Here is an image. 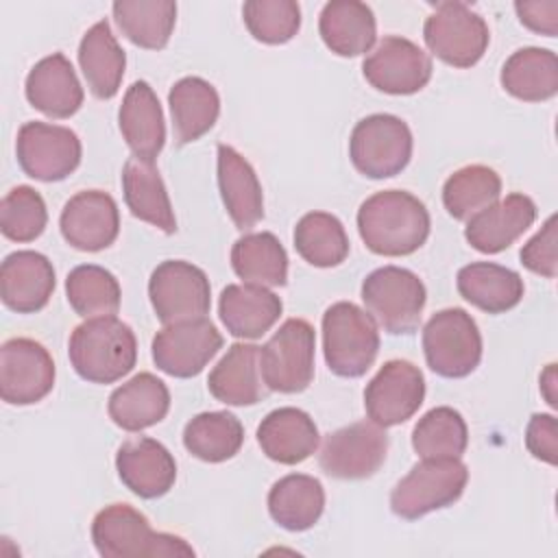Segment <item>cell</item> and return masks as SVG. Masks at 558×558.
Instances as JSON below:
<instances>
[{"instance_id":"6da1fadb","label":"cell","mask_w":558,"mask_h":558,"mask_svg":"<svg viewBox=\"0 0 558 558\" xmlns=\"http://www.w3.org/2000/svg\"><path fill=\"white\" fill-rule=\"evenodd\" d=\"M429 211L405 190H381L357 209V231L368 251L403 257L418 251L429 235Z\"/></svg>"},{"instance_id":"7a4b0ae2","label":"cell","mask_w":558,"mask_h":558,"mask_svg":"<svg viewBox=\"0 0 558 558\" xmlns=\"http://www.w3.org/2000/svg\"><path fill=\"white\" fill-rule=\"evenodd\" d=\"M68 355L78 377L92 384H113L133 371L137 340L133 329L116 316L87 318L74 327Z\"/></svg>"},{"instance_id":"3957f363","label":"cell","mask_w":558,"mask_h":558,"mask_svg":"<svg viewBox=\"0 0 558 558\" xmlns=\"http://www.w3.org/2000/svg\"><path fill=\"white\" fill-rule=\"evenodd\" d=\"M92 541L105 558L194 556L181 536L155 532L148 519L129 504H111L92 521Z\"/></svg>"},{"instance_id":"277c9868","label":"cell","mask_w":558,"mask_h":558,"mask_svg":"<svg viewBox=\"0 0 558 558\" xmlns=\"http://www.w3.org/2000/svg\"><path fill=\"white\" fill-rule=\"evenodd\" d=\"M323 353L338 377H362L379 353V331L373 316L351 301H338L323 314Z\"/></svg>"},{"instance_id":"5b68a950","label":"cell","mask_w":558,"mask_h":558,"mask_svg":"<svg viewBox=\"0 0 558 558\" xmlns=\"http://www.w3.org/2000/svg\"><path fill=\"white\" fill-rule=\"evenodd\" d=\"M469 482V469L460 458H423L399 480L390 493V508L405 521L456 504Z\"/></svg>"},{"instance_id":"8992f818","label":"cell","mask_w":558,"mask_h":558,"mask_svg":"<svg viewBox=\"0 0 558 558\" xmlns=\"http://www.w3.org/2000/svg\"><path fill=\"white\" fill-rule=\"evenodd\" d=\"M362 301L373 320L392 336L412 333L421 323L427 292L418 275L401 266H381L364 277Z\"/></svg>"},{"instance_id":"52a82bcc","label":"cell","mask_w":558,"mask_h":558,"mask_svg":"<svg viewBox=\"0 0 558 558\" xmlns=\"http://www.w3.org/2000/svg\"><path fill=\"white\" fill-rule=\"evenodd\" d=\"M423 353L427 366L447 379L471 375L482 360V333L462 307L436 312L423 327Z\"/></svg>"},{"instance_id":"ba28073f","label":"cell","mask_w":558,"mask_h":558,"mask_svg":"<svg viewBox=\"0 0 558 558\" xmlns=\"http://www.w3.org/2000/svg\"><path fill=\"white\" fill-rule=\"evenodd\" d=\"M349 157L353 168L368 179L395 177L412 159V131L399 116H366L351 131Z\"/></svg>"},{"instance_id":"9c48e42d","label":"cell","mask_w":558,"mask_h":558,"mask_svg":"<svg viewBox=\"0 0 558 558\" xmlns=\"http://www.w3.org/2000/svg\"><path fill=\"white\" fill-rule=\"evenodd\" d=\"M314 327L305 318H288L259 347V368L268 390L303 392L314 379Z\"/></svg>"},{"instance_id":"30bf717a","label":"cell","mask_w":558,"mask_h":558,"mask_svg":"<svg viewBox=\"0 0 558 558\" xmlns=\"http://www.w3.org/2000/svg\"><path fill=\"white\" fill-rule=\"evenodd\" d=\"M423 39L432 54L453 68L475 65L490 41L484 17L464 2H438L423 24Z\"/></svg>"},{"instance_id":"8fae6325","label":"cell","mask_w":558,"mask_h":558,"mask_svg":"<svg viewBox=\"0 0 558 558\" xmlns=\"http://www.w3.org/2000/svg\"><path fill=\"white\" fill-rule=\"evenodd\" d=\"M81 153V140L68 126L33 120L17 131V163L31 179L44 183L63 181L78 168Z\"/></svg>"},{"instance_id":"7c38bea8","label":"cell","mask_w":558,"mask_h":558,"mask_svg":"<svg viewBox=\"0 0 558 558\" xmlns=\"http://www.w3.org/2000/svg\"><path fill=\"white\" fill-rule=\"evenodd\" d=\"M148 296L155 316L163 325L203 318L211 307L207 275L183 259H166L153 270Z\"/></svg>"},{"instance_id":"4fadbf2b","label":"cell","mask_w":558,"mask_h":558,"mask_svg":"<svg viewBox=\"0 0 558 558\" xmlns=\"http://www.w3.org/2000/svg\"><path fill=\"white\" fill-rule=\"evenodd\" d=\"M386 453V427L373 421H355L327 434L318 453V464L336 480H366L379 471Z\"/></svg>"},{"instance_id":"5bb4252c","label":"cell","mask_w":558,"mask_h":558,"mask_svg":"<svg viewBox=\"0 0 558 558\" xmlns=\"http://www.w3.org/2000/svg\"><path fill=\"white\" fill-rule=\"evenodd\" d=\"M222 336L209 318L170 323L153 338L150 353L159 371L187 379L198 375L220 351Z\"/></svg>"},{"instance_id":"9a60e30c","label":"cell","mask_w":558,"mask_h":558,"mask_svg":"<svg viewBox=\"0 0 558 558\" xmlns=\"http://www.w3.org/2000/svg\"><path fill=\"white\" fill-rule=\"evenodd\" d=\"M425 399V377L408 360H388L364 388L366 416L392 427L405 423L418 412Z\"/></svg>"},{"instance_id":"2e32d148","label":"cell","mask_w":558,"mask_h":558,"mask_svg":"<svg viewBox=\"0 0 558 558\" xmlns=\"http://www.w3.org/2000/svg\"><path fill=\"white\" fill-rule=\"evenodd\" d=\"M54 386V362L33 338H11L0 349V397L11 405L41 401Z\"/></svg>"},{"instance_id":"e0dca14e","label":"cell","mask_w":558,"mask_h":558,"mask_svg":"<svg viewBox=\"0 0 558 558\" xmlns=\"http://www.w3.org/2000/svg\"><path fill=\"white\" fill-rule=\"evenodd\" d=\"M432 70L429 54L399 35H386L362 63L371 87L395 96L421 92L429 83Z\"/></svg>"},{"instance_id":"ac0fdd59","label":"cell","mask_w":558,"mask_h":558,"mask_svg":"<svg viewBox=\"0 0 558 558\" xmlns=\"http://www.w3.org/2000/svg\"><path fill=\"white\" fill-rule=\"evenodd\" d=\"M59 229L70 246L85 253L102 251L118 238V205L113 196L102 190H83L63 205Z\"/></svg>"},{"instance_id":"d6986e66","label":"cell","mask_w":558,"mask_h":558,"mask_svg":"<svg viewBox=\"0 0 558 558\" xmlns=\"http://www.w3.org/2000/svg\"><path fill=\"white\" fill-rule=\"evenodd\" d=\"M120 482L142 499L163 497L177 480L172 453L155 438L137 436L120 445L116 453Z\"/></svg>"},{"instance_id":"ffe728a7","label":"cell","mask_w":558,"mask_h":558,"mask_svg":"<svg viewBox=\"0 0 558 558\" xmlns=\"http://www.w3.org/2000/svg\"><path fill=\"white\" fill-rule=\"evenodd\" d=\"M52 262L37 251L9 253L0 266L2 303L17 314H33L48 305L54 292Z\"/></svg>"},{"instance_id":"44dd1931","label":"cell","mask_w":558,"mask_h":558,"mask_svg":"<svg viewBox=\"0 0 558 558\" xmlns=\"http://www.w3.org/2000/svg\"><path fill=\"white\" fill-rule=\"evenodd\" d=\"M536 220V203L527 194H508L475 214L464 229L466 242L486 255L506 251Z\"/></svg>"},{"instance_id":"7402d4cb","label":"cell","mask_w":558,"mask_h":558,"mask_svg":"<svg viewBox=\"0 0 558 558\" xmlns=\"http://www.w3.org/2000/svg\"><path fill=\"white\" fill-rule=\"evenodd\" d=\"M24 92L37 111L54 120L74 116L85 96L81 81L63 52H52L39 59L26 76Z\"/></svg>"},{"instance_id":"603a6c76","label":"cell","mask_w":558,"mask_h":558,"mask_svg":"<svg viewBox=\"0 0 558 558\" xmlns=\"http://www.w3.org/2000/svg\"><path fill=\"white\" fill-rule=\"evenodd\" d=\"M163 111L157 94L146 81H135L120 105L118 124L133 157L155 161L166 144Z\"/></svg>"},{"instance_id":"cb8c5ba5","label":"cell","mask_w":558,"mask_h":558,"mask_svg":"<svg viewBox=\"0 0 558 558\" xmlns=\"http://www.w3.org/2000/svg\"><path fill=\"white\" fill-rule=\"evenodd\" d=\"M281 299L264 286L229 283L218 299V314L227 331L242 340L262 338L281 316Z\"/></svg>"},{"instance_id":"d4e9b609","label":"cell","mask_w":558,"mask_h":558,"mask_svg":"<svg viewBox=\"0 0 558 558\" xmlns=\"http://www.w3.org/2000/svg\"><path fill=\"white\" fill-rule=\"evenodd\" d=\"M207 388L220 403L255 405L268 395L259 368V347L235 342L207 377Z\"/></svg>"},{"instance_id":"484cf974","label":"cell","mask_w":558,"mask_h":558,"mask_svg":"<svg viewBox=\"0 0 558 558\" xmlns=\"http://www.w3.org/2000/svg\"><path fill=\"white\" fill-rule=\"evenodd\" d=\"M218 187L225 209L240 231L264 218V192L253 166L229 144H218Z\"/></svg>"},{"instance_id":"4316f807","label":"cell","mask_w":558,"mask_h":558,"mask_svg":"<svg viewBox=\"0 0 558 558\" xmlns=\"http://www.w3.org/2000/svg\"><path fill=\"white\" fill-rule=\"evenodd\" d=\"M257 442L266 458L279 464H299L318 449L320 436L307 412L288 405L277 408L262 418Z\"/></svg>"},{"instance_id":"83f0119b","label":"cell","mask_w":558,"mask_h":558,"mask_svg":"<svg viewBox=\"0 0 558 558\" xmlns=\"http://www.w3.org/2000/svg\"><path fill=\"white\" fill-rule=\"evenodd\" d=\"M170 390L153 373H137L118 386L107 403L109 418L124 432H142L166 418Z\"/></svg>"},{"instance_id":"f1b7e54d","label":"cell","mask_w":558,"mask_h":558,"mask_svg":"<svg viewBox=\"0 0 558 558\" xmlns=\"http://www.w3.org/2000/svg\"><path fill=\"white\" fill-rule=\"evenodd\" d=\"M318 33L338 57L364 54L377 39L375 13L357 0H331L320 11Z\"/></svg>"},{"instance_id":"f546056e","label":"cell","mask_w":558,"mask_h":558,"mask_svg":"<svg viewBox=\"0 0 558 558\" xmlns=\"http://www.w3.org/2000/svg\"><path fill=\"white\" fill-rule=\"evenodd\" d=\"M456 286L460 296L486 314H504L523 299V279L517 270L493 264L473 262L458 270Z\"/></svg>"},{"instance_id":"4dcf8cb0","label":"cell","mask_w":558,"mask_h":558,"mask_svg":"<svg viewBox=\"0 0 558 558\" xmlns=\"http://www.w3.org/2000/svg\"><path fill=\"white\" fill-rule=\"evenodd\" d=\"M174 142L179 146L196 142L218 120L220 96L216 87L201 76H185L168 92Z\"/></svg>"},{"instance_id":"1f68e13d","label":"cell","mask_w":558,"mask_h":558,"mask_svg":"<svg viewBox=\"0 0 558 558\" xmlns=\"http://www.w3.org/2000/svg\"><path fill=\"white\" fill-rule=\"evenodd\" d=\"M78 65L96 98L109 100L118 94L126 68V54L113 37L107 20L96 22L83 35L78 44Z\"/></svg>"},{"instance_id":"d6a6232c","label":"cell","mask_w":558,"mask_h":558,"mask_svg":"<svg viewBox=\"0 0 558 558\" xmlns=\"http://www.w3.org/2000/svg\"><path fill=\"white\" fill-rule=\"evenodd\" d=\"M122 192L131 214L163 233L177 231V218L170 205L166 183L153 161L126 159L122 168Z\"/></svg>"},{"instance_id":"836d02e7","label":"cell","mask_w":558,"mask_h":558,"mask_svg":"<svg viewBox=\"0 0 558 558\" xmlns=\"http://www.w3.org/2000/svg\"><path fill=\"white\" fill-rule=\"evenodd\" d=\"M499 81L510 96L523 102L549 100L558 92V57L547 48H519L506 59Z\"/></svg>"},{"instance_id":"e575fe53","label":"cell","mask_w":558,"mask_h":558,"mask_svg":"<svg viewBox=\"0 0 558 558\" xmlns=\"http://www.w3.org/2000/svg\"><path fill=\"white\" fill-rule=\"evenodd\" d=\"M325 510L323 484L305 473H290L268 490V512L277 525L290 532L314 527Z\"/></svg>"},{"instance_id":"d590c367","label":"cell","mask_w":558,"mask_h":558,"mask_svg":"<svg viewBox=\"0 0 558 558\" xmlns=\"http://www.w3.org/2000/svg\"><path fill=\"white\" fill-rule=\"evenodd\" d=\"M111 11L122 35L146 50L166 48L177 24V2L172 0H118Z\"/></svg>"},{"instance_id":"8d00e7d4","label":"cell","mask_w":558,"mask_h":558,"mask_svg":"<svg viewBox=\"0 0 558 558\" xmlns=\"http://www.w3.org/2000/svg\"><path fill=\"white\" fill-rule=\"evenodd\" d=\"M231 266L244 283L277 288L288 281V253L270 231L246 233L235 240Z\"/></svg>"},{"instance_id":"74e56055","label":"cell","mask_w":558,"mask_h":558,"mask_svg":"<svg viewBox=\"0 0 558 558\" xmlns=\"http://www.w3.org/2000/svg\"><path fill=\"white\" fill-rule=\"evenodd\" d=\"M244 442L240 418L227 410L201 412L183 427L185 449L203 462H225L233 458Z\"/></svg>"},{"instance_id":"f35d334b","label":"cell","mask_w":558,"mask_h":558,"mask_svg":"<svg viewBox=\"0 0 558 558\" xmlns=\"http://www.w3.org/2000/svg\"><path fill=\"white\" fill-rule=\"evenodd\" d=\"M501 179L482 163H471L456 170L442 185V205L456 220H471L482 209L499 201Z\"/></svg>"},{"instance_id":"ab89813d","label":"cell","mask_w":558,"mask_h":558,"mask_svg":"<svg viewBox=\"0 0 558 558\" xmlns=\"http://www.w3.org/2000/svg\"><path fill=\"white\" fill-rule=\"evenodd\" d=\"M294 248L307 264L331 268L347 259L349 238L333 214L310 211L294 227Z\"/></svg>"},{"instance_id":"60d3db41","label":"cell","mask_w":558,"mask_h":558,"mask_svg":"<svg viewBox=\"0 0 558 558\" xmlns=\"http://www.w3.org/2000/svg\"><path fill=\"white\" fill-rule=\"evenodd\" d=\"M65 294L70 307L83 318L116 316L122 296L113 272L96 264H81L72 268L65 279Z\"/></svg>"},{"instance_id":"b9f144b4","label":"cell","mask_w":558,"mask_h":558,"mask_svg":"<svg viewBox=\"0 0 558 558\" xmlns=\"http://www.w3.org/2000/svg\"><path fill=\"white\" fill-rule=\"evenodd\" d=\"M469 429L462 414L449 405L425 412L412 429V447L421 458H462Z\"/></svg>"},{"instance_id":"7bdbcfd3","label":"cell","mask_w":558,"mask_h":558,"mask_svg":"<svg viewBox=\"0 0 558 558\" xmlns=\"http://www.w3.org/2000/svg\"><path fill=\"white\" fill-rule=\"evenodd\" d=\"M248 33L262 44H286L301 28V7L294 0H251L242 7Z\"/></svg>"},{"instance_id":"ee69618b","label":"cell","mask_w":558,"mask_h":558,"mask_svg":"<svg viewBox=\"0 0 558 558\" xmlns=\"http://www.w3.org/2000/svg\"><path fill=\"white\" fill-rule=\"evenodd\" d=\"M48 222L41 194L31 185L13 187L0 203V231L13 242H33Z\"/></svg>"},{"instance_id":"f6af8a7d","label":"cell","mask_w":558,"mask_h":558,"mask_svg":"<svg viewBox=\"0 0 558 558\" xmlns=\"http://www.w3.org/2000/svg\"><path fill=\"white\" fill-rule=\"evenodd\" d=\"M556 242H558V231H556V216H549L543 227L525 242L521 248L519 257L521 264L547 279H554L558 275V255H556Z\"/></svg>"},{"instance_id":"bcb514c9","label":"cell","mask_w":558,"mask_h":558,"mask_svg":"<svg viewBox=\"0 0 558 558\" xmlns=\"http://www.w3.org/2000/svg\"><path fill=\"white\" fill-rule=\"evenodd\" d=\"M525 447L527 451L547 462H558V421L554 414H532L525 429Z\"/></svg>"},{"instance_id":"7dc6e473","label":"cell","mask_w":558,"mask_h":558,"mask_svg":"<svg viewBox=\"0 0 558 558\" xmlns=\"http://www.w3.org/2000/svg\"><path fill=\"white\" fill-rule=\"evenodd\" d=\"M519 22L534 33L554 37L558 33V0L514 2Z\"/></svg>"},{"instance_id":"c3c4849f","label":"cell","mask_w":558,"mask_h":558,"mask_svg":"<svg viewBox=\"0 0 558 558\" xmlns=\"http://www.w3.org/2000/svg\"><path fill=\"white\" fill-rule=\"evenodd\" d=\"M541 390H543L547 403L551 408H556L558 405V401H556V364H549L545 368V373L541 375Z\"/></svg>"}]
</instances>
